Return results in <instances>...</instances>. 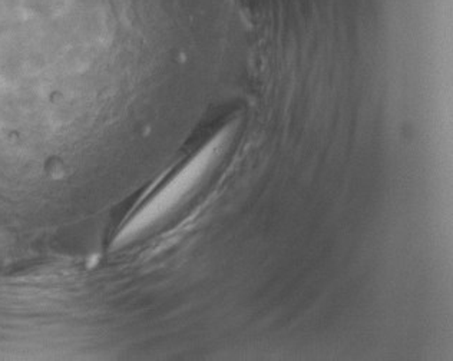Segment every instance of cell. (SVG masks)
<instances>
[{
  "label": "cell",
  "mask_w": 453,
  "mask_h": 361,
  "mask_svg": "<svg viewBox=\"0 0 453 361\" xmlns=\"http://www.w3.org/2000/svg\"><path fill=\"white\" fill-rule=\"evenodd\" d=\"M230 136V129L219 132L211 141H208L204 147L201 148L200 152H196L193 159H189L184 168L175 175L168 185L164 187L163 191L157 194L152 198L151 203L145 205L144 210L140 214L134 217L133 221L124 230V237L128 233L140 230L141 227L147 226L148 222L155 219L164 211L174 205L187 191H188L196 180H200L201 175L208 170L212 161L217 158V155L226 147V141Z\"/></svg>",
  "instance_id": "1"
}]
</instances>
